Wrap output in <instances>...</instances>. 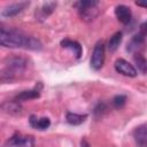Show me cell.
Returning <instances> with one entry per match:
<instances>
[{
	"instance_id": "cell-1",
	"label": "cell",
	"mask_w": 147,
	"mask_h": 147,
	"mask_svg": "<svg viewBox=\"0 0 147 147\" xmlns=\"http://www.w3.org/2000/svg\"><path fill=\"white\" fill-rule=\"evenodd\" d=\"M0 44L9 48H26L31 51H40L42 48L41 42L37 38L16 29L6 28H1L0 30Z\"/></svg>"
},
{
	"instance_id": "cell-2",
	"label": "cell",
	"mask_w": 147,
	"mask_h": 147,
	"mask_svg": "<svg viewBox=\"0 0 147 147\" xmlns=\"http://www.w3.org/2000/svg\"><path fill=\"white\" fill-rule=\"evenodd\" d=\"M28 65V61L22 56H11L7 59L6 67L1 71V80L3 83L11 82L16 77L17 74H21L25 70Z\"/></svg>"
},
{
	"instance_id": "cell-3",
	"label": "cell",
	"mask_w": 147,
	"mask_h": 147,
	"mask_svg": "<svg viewBox=\"0 0 147 147\" xmlns=\"http://www.w3.org/2000/svg\"><path fill=\"white\" fill-rule=\"evenodd\" d=\"M98 5H99V1L96 0H80L74 3L82 20L85 22H91L98 16L99 14Z\"/></svg>"
},
{
	"instance_id": "cell-4",
	"label": "cell",
	"mask_w": 147,
	"mask_h": 147,
	"mask_svg": "<svg viewBox=\"0 0 147 147\" xmlns=\"http://www.w3.org/2000/svg\"><path fill=\"white\" fill-rule=\"evenodd\" d=\"M106 48L105 44L102 41H98L93 48L92 56H91V67L94 70H100L105 64V57H106Z\"/></svg>"
},
{
	"instance_id": "cell-5",
	"label": "cell",
	"mask_w": 147,
	"mask_h": 147,
	"mask_svg": "<svg viewBox=\"0 0 147 147\" xmlns=\"http://www.w3.org/2000/svg\"><path fill=\"white\" fill-rule=\"evenodd\" d=\"M5 147H36V141L32 136L15 133L7 140Z\"/></svg>"
},
{
	"instance_id": "cell-6",
	"label": "cell",
	"mask_w": 147,
	"mask_h": 147,
	"mask_svg": "<svg viewBox=\"0 0 147 147\" xmlns=\"http://www.w3.org/2000/svg\"><path fill=\"white\" fill-rule=\"evenodd\" d=\"M115 70L123 75V76H126V77H136L137 76V69L131 64L129 63L126 60L124 59H117L115 61Z\"/></svg>"
},
{
	"instance_id": "cell-7",
	"label": "cell",
	"mask_w": 147,
	"mask_h": 147,
	"mask_svg": "<svg viewBox=\"0 0 147 147\" xmlns=\"http://www.w3.org/2000/svg\"><path fill=\"white\" fill-rule=\"evenodd\" d=\"M29 5H30L29 1H20V2H15V3H10V5H8L7 7H5L1 10V15L3 17H13V16H16L21 11H23Z\"/></svg>"
},
{
	"instance_id": "cell-8",
	"label": "cell",
	"mask_w": 147,
	"mask_h": 147,
	"mask_svg": "<svg viewBox=\"0 0 147 147\" xmlns=\"http://www.w3.org/2000/svg\"><path fill=\"white\" fill-rule=\"evenodd\" d=\"M133 139L138 147H147V123L141 124L134 129Z\"/></svg>"
},
{
	"instance_id": "cell-9",
	"label": "cell",
	"mask_w": 147,
	"mask_h": 147,
	"mask_svg": "<svg viewBox=\"0 0 147 147\" xmlns=\"http://www.w3.org/2000/svg\"><path fill=\"white\" fill-rule=\"evenodd\" d=\"M56 7V2H53V1H48V2H45L42 3L37 10H36V18L38 21H44L46 20L55 9Z\"/></svg>"
},
{
	"instance_id": "cell-10",
	"label": "cell",
	"mask_w": 147,
	"mask_h": 147,
	"mask_svg": "<svg viewBox=\"0 0 147 147\" xmlns=\"http://www.w3.org/2000/svg\"><path fill=\"white\" fill-rule=\"evenodd\" d=\"M115 15L117 17V20L123 23V24H129L131 18H132V13L131 9L125 6V5H118L115 8Z\"/></svg>"
},
{
	"instance_id": "cell-11",
	"label": "cell",
	"mask_w": 147,
	"mask_h": 147,
	"mask_svg": "<svg viewBox=\"0 0 147 147\" xmlns=\"http://www.w3.org/2000/svg\"><path fill=\"white\" fill-rule=\"evenodd\" d=\"M145 45V36H142L140 32L134 34L131 40L127 44V51L133 53V54H138V51H140L142 48V46Z\"/></svg>"
},
{
	"instance_id": "cell-12",
	"label": "cell",
	"mask_w": 147,
	"mask_h": 147,
	"mask_svg": "<svg viewBox=\"0 0 147 147\" xmlns=\"http://www.w3.org/2000/svg\"><path fill=\"white\" fill-rule=\"evenodd\" d=\"M61 46H62L63 48L70 49V51L74 53V55H75L77 59H79V57L82 56V54H83V48H82V45H80L78 41H76V40H72V39L65 38V39L61 40Z\"/></svg>"
},
{
	"instance_id": "cell-13",
	"label": "cell",
	"mask_w": 147,
	"mask_h": 147,
	"mask_svg": "<svg viewBox=\"0 0 147 147\" xmlns=\"http://www.w3.org/2000/svg\"><path fill=\"white\" fill-rule=\"evenodd\" d=\"M29 122H30V125L32 127H34L37 130H40V131L48 129V126L51 125V121H49L48 117H37L34 115L30 116Z\"/></svg>"
},
{
	"instance_id": "cell-14",
	"label": "cell",
	"mask_w": 147,
	"mask_h": 147,
	"mask_svg": "<svg viewBox=\"0 0 147 147\" xmlns=\"http://www.w3.org/2000/svg\"><path fill=\"white\" fill-rule=\"evenodd\" d=\"M67 122L71 125H80L83 124L86 118H87V115L85 114H77V113H67Z\"/></svg>"
},
{
	"instance_id": "cell-15",
	"label": "cell",
	"mask_w": 147,
	"mask_h": 147,
	"mask_svg": "<svg viewBox=\"0 0 147 147\" xmlns=\"http://www.w3.org/2000/svg\"><path fill=\"white\" fill-rule=\"evenodd\" d=\"M40 93L38 90H29V91H23L20 94H17L15 96L16 101H26V100H31V99H37L39 98Z\"/></svg>"
},
{
	"instance_id": "cell-16",
	"label": "cell",
	"mask_w": 147,
	"mask_h": 147,
	"mask_svg": "<svg viewBox=\"0 0 147 147\" xmlns=\"http://www.w3.org/2000/svg\"><path fill=\"white\" fill-rule=\"evenodd\" d=\"M122 39H123V34H122V32H115L111 37H110V39H109V41H108V49L110 51V52H115L117 48H118V46L121 45V42H122Z\"/></svg>"
},
{
	"instance_id": "cell-17",
	"label": "cell",
	"mask_w": 147,
	"mask_h": 147,
	"mask_svg": "<svg viewBox=\"0 0 147 147\" xmlns=\"http://www.w3.org/2000/svg\"><path fill=\"white\" fill-rule=\"evenodd\" d=\"M2 109L6 113H8V114H14V115L21 113V106H20L18 101H16V100L15 101H7V102H5L2 105Z\"/></svg>"
},
{
	"instance_id": "cell-18",
	"label": "cell",
	"mask_w": 147,
	"mask_h": 147,
	"mask_svg": "<svg viewBox=\"0 0 147 147\" xmlns=\"http://www.w3.org/2000/svg\"><path fill=\"white\" fill-rule=\"evenodd\" d=\"M133 60H134V63H136L138 70L142 74H147V59L144 57L140 53H138V54H134Z\"/></svg>"
},
{
	"instance_id": "cell-19",
	"label": "cell",
	"mask_w": 147,
	"mask_h": 147,
	"mask_svg": "<svg viewBox=\"0 0 147 147\" xmlns=\"http://www.w3.org/2000/svg\"><path fill=\"white\" fill-rule=\"evenodd\" d=\"M126 102V96L123 95V94H119V95H116L114 96L113 99V105L115 108H122Z\"/></svg>"
},
{
	"instance_id": "cell-20",
	"label": "cell",
	"mask_w": 147,
	"mask_h": 147,
	"mask_svg": "<svg viewBox=\"0 0 147 147\" xmlns=\"http://www.w3.org/2000/svg\"><path fill=\"white\" fill-rule=\"evenodd\" d=\"M106 111H107V106H106V103H103V102H99V103L95 106V108H94V115H95L96 117L102 116Z\"/></svg>"
},
{
	"instance_id": "cell-21",
	"label": "cell",
	"mask_w": 147,
	"mask_h": 147,
	"mask_svg": "<svg viewBox=\"0 0 147 147\" xmlns=\"http://www.w3.org/2000/svg\"><path fill=\"white\" fill-rule=\"evenodd\" d=\"M140 33L142 34V36H147V21H145L141 25H140Z\"/></svg>"
},
{
	"instance_id": "cell-22",
	"label": "cell",
	"mask_w": 147,
	"mask_h": 147,
	"mask_svg": "<svg viewBox=\"0 0 147 147\" xmlns=\"http://www.w3.org/2000/svg\"><path fill=\"white\" fill-rule=\"evenodd\" d=\"M136 5H137V6H139V7H142V8H146V9H147V0L136 1Z\"/></svg>"
},
{
	"instance_id": "cell-23",
	"label": "cell",
	"mask_w": 147,
	"mask_h": 147,
	"mask_svg": "<svg viewBox=\"0 0 147 147\" xmlns=\"http://www.w3.org/2000/svg\"><path fill=\"white\" fill-rule=\"evenodd\" d=\"M80 146H82V147H90V144L87 142L86 139H83V140L80 141Z\"/></svg>"
}]
</instances>
